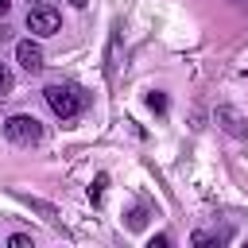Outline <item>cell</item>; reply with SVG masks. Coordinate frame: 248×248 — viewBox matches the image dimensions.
<instances>
[{
  "label": "cell",
  "mask_w": 248,
  "mask_h": 248,
  "mask_svg": "<svg viewBox=\"0 0 248 248\" xmlns=\"http://www.w3.org/2000/svg\"><path fill=\"white\" fill-rule=\"evenodd\" d=\"M43 97H46V105H50V112H54V116H62V120H70V116H78V112H81V105H85V97H81V89H74V85H62V81H54V85H46V89H43Z\"/></svg>",
  "instance_id": "obj_1"
},
{
  "label": "cell",
  "mask_w": 248,
  "mask_h": 248,
  "mask_svg": "<svg viewBox=\"0 0 248 248\" xmlns=\"http://www.w3.org/2000/svg\"><path fill=\"white\" fill-rule=\"evenodd\" d=\"M4 136H8L12 143L31 147V143H39V140H43V124H39L35 116H27V112H16V116H8V120H4Z\"/></svg>",
  "instance_id": "obj_2"
},
{
  "label": "cell",
  "mask_w": 248,
  "mask_h": 248,
  "mask_svg": "<svg viewBox=\"0 0 248 248\" xmlns=\"http://www.w3.org/2000/svg\"><path fill=\"white\" fill-rule=\"evenodd\" d=\"M58 27H62L58 8H50V4H35V8L27 12V31H31V35H54Z\"/></svg>",
  "instance_id": "obj_3"
},
{
  "label": "cell",
  "mask_w": 248,
  "mask_h": 248,
  "mask_svg": "<svg viewBox=\"0 0 248 248\" xmlns=\"http://www.w3.org/2000/svg\"><path fill=\"white\" fill-rule=\"evenodd\" d=\"M16 62H19L27 74H39V70H43V46L31 43V39H19V43H16Z\"/></svg>",
  "instance_id": "obj_4"
},
{
  "label": "cell",
  "mask_w": 248,
  "mask_h": 248,
  "mask_svg": "<svg viewBox=\"0 0 248 248\" xmlns=\"http://www.w3.org/2000/svg\"><path fill=\"white\" fill-rule=\"evenodd\" d=\"M217 120H221V128H225V132L244 136V128H240V120H236V112H232V108H217Z\"/></svg>",
  "instance_id": "obj_5"
},
{
  "label": "cell",
  "mask_w": 248,
  "mask_h": 248,
  "mask_svg": "<svg viewBox=\"0 0 248 248\" xmlns=\"http://www.w3.org/2000/svg\"><path fill=\"white\" fill-rule=\"evenodd\" d=\"M12 85H16V78H12V70L0 62V97H8V93H12Z\"/></svg>",
  "instance_id": "obj_6"
},
{
  "label": "cell",
  "mask_w": 248,
  "mask_h": 248,
  "mask_svg": "<svg viewBox=\"0 0 248 248\" xmlns=\"http://www.w3.org/2000/svg\"><path fill=\"white\" fill-rule=\"evenodd\" d=\"M229 232H194V244H221Z\"/></svg>",
  "instance_id": "obj_7"
},
{
  "label": "cell",
  "mask_w": 248,
  "mask_h": 248,
  "mask_svg": "<svg viewBox=\"0 0 248 248\" xmlns=\"http://www.w3.org/2000/svg\"><path fill=\"white\" fill-rule=\"evenodd\" d=\"M105 186H108V178H105V174H97V182L89 186V198H93V202H101V190H105Z\"/></svg>",
  "instance_id": "obj_8"
},
{
  "label": "cell",
  "mask_w": 248,
  "mask_h": 248,
  "mask_svg": "<svg viewBox=\"0 0 248 248\" xmlns=\"http://www.w3.org/2000/svg\"><path fill=\"white\" fill-rule=\"evenodd\" d=\"M147 105H151L155 112H167V97H163V93H151V97H147Z\"/></svg>",
  "instance_id": "obj_9"
},
{
  "label": "cell",
  "mask_w": 248,
  "mask_h": 248,
  "mask_svg": "<svg viewBox=\"0 0 248 248\" xmlns=\"http://www.w3.org/2000/svg\"><path fill=\"white\" fill-rule=\"evenodd\" d=\"M143 221H147V213H143V209H132V213H128V229H140Z\"/></svg>",
  "instance_id": "obj_10"
},
{
  "label": "cell",
  "mask_w": 248,
  "mask_h": 248,
  "mask_svg": "<svg viewBox=\"0 0 248 248\" xmlns=\"http://www.w3.org/2000/svg\"><path fill=\"white\" fill-rule=\"evenodd\" d=\"M8 244H12V248H31V236H27V232H16Z\"/></svg>",
  "instance_id": "obj_11"
},
{
  "label": "cell",
  "mask_w": 248,
  "mask_h": 248,
  "mask_svg": "<svg viewBox=\"0 0 248 248\" xmlns=\"http://www.w3.org/2000/svg\"><path fill=\"white\" fill-rule=\"evenodd\" d=\"M8 8H12V0H0V16H8Z\"/></svg>",
  "instance_id": "obj_12"
},
{
  "label": "cell",
  "mask_w": 248,
  "mask_h": 248,
  "mask_svg": "<svg viewBox=\"0 0 248 248\" xmlns=\"http://www.w3.org/2000/svg\"><path fill=\"white\" fill-rule=\"evenodd\" d=\"M70 4H74V8H85V4H89V0H70Z\"/></svg>",
  "instance_id": "obj_13"
}]
</instances>
